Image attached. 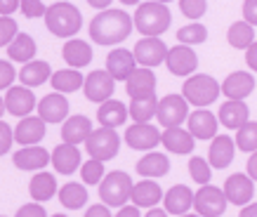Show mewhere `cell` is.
Segmentation results:
<instances>
[{
	"label": "cell",
	"mask_w": 257,
	"mask_h": 217,
	"mask_svg": "<svg viewBox=\"0 0 257 217\" xmlns=\"http://www.w3.org/2000/svg\"><path fill=\"white\" fill-rule=\"evenodd\" d=\"M234 154H236V142L229 135H217L212 140L210 149H208V163L215 170H224V168L231 165Z\"/></svg>",
	"instance_id": "7402d4cb"
},
{
	"label": "cell",
	"mask_w": 257,
	"mask_h": 217,
	"mask_svg": "<svg viewBox=\"0 0 257 217\" xmlns=\"http://www.w3.org/2000/svg\"><path fill=\"white\" fill-rule=\"evenodd\" d=\"M92 121L83 114L78 116H69V121L62 125V142L66 144H73V147H78V144H85L87 137L92 135Z\"/></svg>",
	"instance_id": "cb8c5ba5"
},
{
	"label": "cell",
	"mask_w": 257,
	"mask_h": 217,
	"mask_svg": "<svg viewBox=\"0 0 257 217\" xmlns=\"http://www.w3.org/2000/svg\"><path fill=\"white\" fill-rule=\"evenodd\" d=\"M113 217H142V212L137 205H123V208H118V215Z\"/></svg>",
	"instance_id": "db71d44e"
},
{
	"label": "cell",
	"mask_w": 257,
	"mask_h": 217,
	"mask_svg": "<svg viewBox=\"0 0 257 217\" xmlns=\"http://www.w3.org/2000/svg\"><path fill=\"white\" fill-rule=\"evenodd\" d=\"M177 40L182 43V45H201V43H205L208 40V29L203 26V24H196L191 22L189 26H182L177 31Z\"/></svg>",
	"instance_id": "ab89813d"
},
{
	"label": "cell",
	"mask_w": 257,
	"mask_h": 217,
	"mask_svg": "<svg viewBox=\"0 0 257 217\" xmlns=\"http://www.w3.org/2000/svg\"><path fill=\"white\" fill-rule=\"evenodd\" d=\"M219 92H222V85L208 73H194L182 85V97L198 108H205L210 106L212 101H217Z\"/></svg>",
	"instance_id": "277c9868"
},
{
	"label": "cell",
	"mask_w": 257,
	"mask_h": 217,
	"mask_svg": "<svg viewBox=\"0 0 257 217\" xmlns=\"http://www.w3.org/2000/svg\"><path fill=\"white\" fill-rule=\"evenodd\" d=\"M85 151L90 158L111 161V158H116L118 151H120V137H118V132L111 130V128H97V130H92V135L87 137Z\"/></svg>",
	"instance_id": "8992f818"
},
{
	"label": "cell",
	"mask_w": 257,
	"mask_h": 217,
	"mask_svg": "<svg viewBox=\"0 0 257 217\" xmlns=\"http://www.w3.org/2000/svg\"><path fill=\"white\" fill-rule=\"evenodd\" d=\"M62 57H64V62L69 64V69H83V66H87V64L92 62V45L90 43H85V40H80V38H71L64 43L62 47Z\"/></svg>",
	"instance_id": "d4e9b609"
},
{
	"label": "cell",
	"mask_w": 257,
	"mask_h": 217,
	"mask_svg": "<svg viewBox=\"0 0 257 217\" xmlns=\"http://www.w3.org/2000/svg\"><path fill=\"white\" fill-rule=\"evenodd\" d=\"M87 29H90V38L97 45H120L123 40L130 38L135 29V19L125 10L109 8L104 12H97Z\"/></svg>",
	"instance_id": "6da1fadb"
},
{
	"label": "cell",
	"mask_w": 257,
	"mask_h": 217,
	"mask_svg": "<svg viewBox=\"0 0 257 217\" xmlns=\"http://www.w3.org/2000/svg\"><path fill=\"white\" fill-rule=\"evenodd\" d=\"M130 118V111L123 101L118 99H109L99 104L97 108V121H99V128H111V130H118L120 125H125V121Z\"/></svg>",
	"instance_id": "83f0119b"
},
{
	"label": "cell",
	"mask_w": 257,
	"mask_h": 217,
	"mask_svg": "<svg viewBox=\"0 0 257 217\" xmlns=\"http://www.w3.org/2000/svg\"><path fill=\"white\" fill-rule=\"evenodd\" d=\"M83 217H113L111 215L109 205H104V203H97V205H90L87 208V212Z\"/></svg>",
	"instance_id": "816d5d0a"
},
{
	"label": "cell",
	"mask_w": 257,
	"mask_h": 217,
	"mask_svg": "<svg viewBox=\"0 0 257 217\" xmlns=\"http://www.w3.org/2000/svg\"><path fill=\"white\" fill-rule=\"evenodd\" d=\"M226 40L236 50H248L255 43V26H250L248 22H234L226 31Z\"/></svg>",
	"instance_id": "8d00e7d4"
},
{
	"label": "cell",
	"mask_w": 257,
	"mask_h": 217,
	"mask_svg": "<svg viewBox=\"0 0 257 217\" xmlns=\"http://www.w3.org/2000/svg\"><path fill=\"white\" fill-rule=\"evenodd\" d=\"M156 118L165 130L168 128H182V123H187L189 118V101L182 94H165L163 99L158 101Z\"/></svg>",
	"instance_id": "52a82bcc"
},
{
	"label": "cell",
	"mask_w": 257,
	"mask_h": 217,
	"mask_svg": "<svg viewBox=\"0 0 257 217\" xmlns=\"http://www.w3.org/2000/svg\"><path fill=\"white\" fill-rule=\"evenodd\" d=\"M226 203L229 201H226V196H224V189H217V186H212V184L201 186L194 194V210H196V215H201V217L224 215Z\"/></svg>",
	"instance_id": "ba28073f"
},
{
	"label": "cell",
	"mask_w": 257,
	"mask_h": 217,
	"mask_svg": "<svg viewBox=\"0 0 257 217\" xmlns=\"http://www.w3.org/2000/svg\"><path fill=\"white\" fill-rule=\"evenodd\" d=\"M5 108H8L10 116L26 118V116H31L33 108H38V99H36L31 87L12 85L8 90V94H5Z\"/></svg>",
	"instance_id": "7c38bea8"
},
{
	"label": "cell",
	"mask_w": 257,
	"mask_h": 217,
	"mask_svg": "<svg viewBox=\"0 0 257 217\" xmlns=\"http://www.w3.org/2000/svg\"><path fill=\"white\" fill-rule=\"evenodd\" d=\"M245 64L250 66V71H255L257 73V40L245 50Z\"/></svg>",
	"instance_id": "f5cc1de1"
},
{
	"label": "cell",
	"mask_w": 257,
	"mask_h": 217,
	"mask_svg": "<svg viewBox=\"0 0 257 217\" xmlns=\"http://www.w3.org/2000/svg\"><path fill=\"white\" fill-rule=\"evenodd\" d=\"M168 52H170V47L165 45L161 38H142V40H137V45L133 47L135 59H137V64L144 66V69H154L158 64H165Z\"/></svg>",
	"instance_id": "8fae6325"
},
{
	"label": "cell",
	"mask_w": 257,
	"mask_h": 217,
	"mask_svg": "<svg viewBox=\"0 0 257 217\" xmlns=\"http://www.w3.org/2000/svg\"><path fill=\"white\" fill-rule=\"evenodd\" d=\"M113 3V0H87V5L94 10H99V12H104V10H109V5Z\"/></svg>",
	"instance_id": "9f6ffc18"
},
{
	"label": "cell",
	"mask_w": 257,
	"mask_h": 217,
	"mask_svg": "<svg viewBox=\"0 0 257 217\" xmlns=\"http://www.w3.org/2000/svg\"><path fill=\"white\" fill-rule=\"evenodd\" d=\"M17 78H19V73L15 71V66L8 59H0V90H10Z\"/></svg>",
	"instance_id": "bcb514c9"
},
{
	"label": "cell",
	"mask_w": 257,
	"mask_h": 217,
	"mask_svg": "<svg viewBox=\"0 0 257 217\" xmlns=\"http://www.w3.org/2000/svg\"><path fill=\"white\" fill-rule=\"evenodd\" d=\"M189 175L194 182H198L201 186H205L210 182V163L205 158H198V156H191L189 158Z\"/></svg>",
	"instance_id": "b9f144b4"
},
{
	"label": "cell",
	"mask_w": 257,
	"mask_h": 217,
	"mask_svg": "<svg viewBox=\"0 0 257 217\" xmlns=\"http://www.w3.org/2000/svg\"><path fill=\"white\" fill-rule=\"evenodd\" d=\"M0 217H5V215H0Z\"/></svg>",
	"instance_id": "03108f58"
},
{
	"label": "cell",
	"mask_w": 257,
	"mask_h": 217,
	"mask_svg": "<svg viewBox=\"0 0 257 217\" xmlns=\"http://www.w3.org/2000/svg\"><path fill=\"white\" fill-rule=\"evenodd\" d=\"M123 5H127V8H133V5H142V0H120Z\"/></svg>",
	"instance_id": "91938a15"
},
{
	"label": "cell",
	"mask_w": 257,
	"mask_h": 217,
	"mask_svg": "<svg viewBox=\"0 0 257 217\" xmlns=\"http://www.w3.org/2000/svg\"><path fill=\"white\" fill-rule=\"evenodd\" d=\"M5 111H8V108H5V97H0V118L5 116Z\"/></svg>",
	"instance_id": "94428289"
},
{
	"label": "cell",
	"mask_w": 257,
	"mask_h": 217,
	"mask_svg": "<svg viewBox=\"0 0 257 217\" xmlns=\"http://www.w3.org/2000/svg\"><path fill=\"white\" fill-rule=\"evenodd\" d=\"M12 142H15V130L5 121H0V156H5L12 149Z\"/></svg>",
	"instance_id": "7dc6e473"
},
{
	"label": "cell",
	"mask_w": 257,
	"mask_h": 217,
	"mask_svg": "<svg viewBox=\"0 0 257 217\" xmlns=\"http://www.w3.org/2000/svg\"><path fill=\"white\" fill-rule=\"evenodd\" d=\"M248 104L245 101H224L222 106H219V123L224 125V128H229V130H241L243 125L248 123Z\"/></svg>",
	"instance_id": "d6a6232c"
},
{
	"label": "cell",
	"mask_w": 257,
	"mask_h": 217,
	"mask_svg": "<svg viewBox=\"0 0 257 217\" xmlns=\"http://www.w3.org/2000/svg\"><path fill=\"white\" fill-rule=\"evenodd\" d=\"M236 149H241L245 154L257 151V121H248L241 130H236Z\"/></svg>",
	"instance_id": "f35d334b"
},
{
	"label": "cell",
	"mask_w": 257,
	"mask_h": 217,
	"mask_svg": "<svg viewBox=\"0 0 257 217\" xmlns=\"http://www.w3.org/2000/svg\"><path fill=\"white\" fill-rule=\"evenodd\" d=\"M38 116L45 123H66L69 121V99L66 94L50 92L38 99Z\"/></svg>",
	"instance_id": "ac0fdd59"
},
{
	"label": "cell",
	"mask_w": 257,
	"mask_h": 217,
	"mask_svg": "<svg viewBox=\"0 0 257 217\" xmlns=\"http://www.w3.org/2000/svg\"><path fill=\"white\" fill-rule=\"evenodd\" d=\"M137 175L147 179H156V177H165L170 172V158L161 151H149L144 158L137 161Z\"/></svg>",
	"instance_id": "f546056e"
},
{
	"label": "cell",
	"mask_w": 257,
	"mask_h": 217,
	"mask_svg": "<svg viewBox=\"0 0 257 217\" xmlns=\"http://www.w3.org/2000/svg\"><path fill=\"white\" fill-rule=\"evenodd\" d=\"M29 194H31V198L36 203H47L50 198H55V196L59 194L55 175H52V172H45V170L36 172L31 177V182H29Z\"/></svg>",
	"instance_id": "4dcf8cb0"
},
{
	"label": "cell",
	"mask_w": 257,
	"mask_h": 217,
	"mask_svg": "<svg viewBox=\"0 0 257 217\" xmlns=\"http://www.w3.org/2000/svg\"><path fill=\"white\" fill-rule=\"evenodd\" d=\"M50 217H69V215H62V212H59V215H50Z\"/></svg>",
	"instance_id": "e7e4bbea"
},
{
	"label": "cell",
	"mask_w": 257,
	"mask_h": 217,
	"mask_svg": "<svg viewBox=\"0 0 257 217\" xmlns=\"http://www.w3.org/2000/svg\"><path fill=\"white\" fill-rule=\"evenodd\" d=\"M238 217H257V203H248V205H243V210L238 212Z\"/></svg>",
	"instance_id": "6f0895ef"
},
{
	"label": "cell",
	"mask_w": 257,
	"mask_h": 217,
	"mask_svg": "<svg viewBox=\"0 0 257 217\" xmlns=\"http://www.w3.org/2000/svg\"><path fill=\"white\" fill-rule=\"evenodd\" d=\"M133 186L135 184L127 172H123V170L109 172L99 184L101 203L109 205V208H123V205H127V201L133 198Z\"/></svg>",
	"instance_id": "5b68a950"
},
{
	"label": "cell",
	"mask_w": 257,
	"mask_h": 217,
	"mask_svg": "<svg viewBox=\"0 0 257 217\" xmlns=\"http://www.w3.org/2000/svg\"><path fill=\"white\" fill-rule=\"evenodd\" d=\"M113 90H116V80L111 78V73L106 69H97L90 71L85 76V85H83V92L90 101L94 104H104L113 97Z\"/></svg>",
	"instance_id": "30bf717a"
},
{
	"label": "cell",
	"mask_w": 257,
	"mask_h": 217,
	"mask_svg": "<svg viewBox=\"0 0 257 217\" xmlns=\"http://www.w3.org/2000/svg\"><path fill=\"white\" fill-rule=\"evenodd\" d=\"M161 144H163L170 154H179V156H187L194 151V135L189 130H184V128H168V130H163V140H161Z\"/></svg>",
	"instance_id": "1f68e13d"
},
{
	"label": "cell",
	"mask_w": 257,
	"mask_h": 217,
	"mask_svg": "<svg viewBox=\"0 0 257 217\" xmlns=\"http://www.w3.org/2000/svg\"><path fill=\"white\" fill-rule=\"evenodd\" d=\"M248 177L252 182H257V151L250 154V158H248Z\"/></svg>",
	"instance_id": "11a10c76"
},
{
	"label": "cell",
	"mask_w": 257,
	"mask_h": 217,
	"mask_svg": "<svg viewBox=\"0 0 257 217\" xmlns=\"http://www.w3.org/2000/svg\"><path fill=\"white\" fill-rule=\"evenodd\" d=\"M15 217H50L45 212V208H43V203H26V205H22V208L17 210Z\"/></svg>",
	"instance_id": "c3c4849f"
},
{
	"label": "cell",
	"mask_w": 257,
	"mask_h": 217,
	"mask_svg": "<svg viewBox=\"0 0 257 217\" xmlns=\"http://www.w3.org/2000/svg\"><path fill=\"white\" fill-rule=\"evenodd\" d=\"M52 66H50V62H45V59H33V62L24 64L22 71H19V83H22L24 87H40L43 83H50V78H52Z\"/></svg>",
	"instance_id": "4316f807"
},
{
	"label": "cell",
	"mask_w": 257,
	"mask_h": 217,
	"mask_svg": "<svg viewBox=\"0 0 257 217\" xmlns=\"http://www.w3.org/2000/svg\"><path fill=\"white\" fill-rule=\"evenodd\" d=\"M45 26H47V31L52 33V36H57V38L71 40L80 31V26H83V15H80V10L76 5L62 0V3H55V5L47 8Z\"/></svg>",
	"instance_id": "3957f363"
},
{
	"label": "cell",
	"mask_w": 257,
	"mask_h": 217,
	"mask_svg": "<svg viewBox=\"0 0 257 217\" xmlns=\"http://www.w3.org/2000/svg\"><path fill=\"white\" fill-rule=\"evenodd\" d=\"M22 15L26 17V19H45L47 15V8L43 5V0H22Z\"/></svg>",
	"instance_id": "f6af8a7d"
},
{
	"label": "cell",
	"mask_w": 257,
	"mask_h": 217,
	"mask_svg": "<svg viewBox=\"0 0 257 217\" xmlns=\"http://www.w3.org/2000/svg\"><path fill=\"white\" fill-rule=\"evenodd\" d=\"M224 196L231 205H248L250 198L255 196V182H252L248 175L236 172V175H231V177H226Z\"/></svg>",
	"instance_id": "ffe728a7"
},
{
	"label": "cell",
	"mask_w": 257,
	"mask_h": 217,
	"mask_svg": "<svg viewBox=\"0 0 257 217\" xmlns=\"http://www.w3.org/2000/svg\"><path fill=\"white\" fill-rule=\"evenodd\" d=\"M168 215H170V212H168L165 208H151L144 217H168Z\"/></svg>",
	"instance_id": "680465c9"
},
{
	"label": "cell",
	"mask_w": 257,
	"mask_h": 217,
	"mask_svg": "<svg viewBox=\"0 0 257 217\" xmlns=\"http://www.w3.org/2000/svg\"><path fill=\"white\" fill-rule=\"evenodd\" d=\"M163 203H165V210L170 215H187L189 208L194 205V191L189 189L187 184H175L170 186L163 196Z\"/></svg>",
	"instance_id": "f1b7e54d"
},
{
	"label": "cell",
	"mask_w": 257,
	"mask_h": 217,
	"mask_svg": "<svg viewBox=\"0 0 257 217\" xmlns=\"http://www.w3.org/2000/svg\"><path fill=\"white\" fill-rule=\"evenodd\" d=\"M47 123L40 116H26L22 118L15 128V142H19L22 147H38L45 140Z\"/></svg>",
	"instance_id": "d6986e66"
},
{
	"label": "cell",
	"mask_w": 257,
	"mask_h": 217,
	"mask_svg": "<svg viewBox=\"0 0 257 217\" xmlns=\"http://www.w3.org/2000/svg\"><path fill=\"white\" fill-rule=\"evenodd\" d=\"M52 165L59 175H73L80 168V149L73 144H57L52 149Z\"/></svg>",
	"instance_id": "484cf974"
},
{
	"label": "cell",
	"mask_w": 257,
	"mask_h": 217,
	"mask_svg": "<svg viewBox=\"0 0 257 217\" xmlns=\"http://www.w3.org/2000/svg\"><path fill=\"white\" fill-rule=\"evenodd\" d=\"M15 161V168L24 172H40L45 170L47 163H52V151H47L45 147H22L12 156Z\"/></svg>",
	"instance_id": "2e32d148"
},
{
	"label": "cell",
	"mask_w": 257,
	"mask_h": 217,
	"mask_svg": "<svg viewBox=\"0 0 257 217\" xmlns=\"http://www.w3.org/2000/svg\"><path fill=\"white\" fill-rule=\"evenodd\" d=\"M163 189H161V184H158L156 179H142V182H137V184L133 186V205H137V208H158V203L163 201Z\"/></svg>",
	"instance_id": "603a6c76"
},
{
	"label": "cell",
	"mask_w": 257,
	"mask_h": 217,
	"mask_svg": "<svg viewBox=\"0 0 257 217\" xmlns=\"http://www.w3.org/2000/svg\"><path fill=\"white\" fill-rule=\"evenodd\" d=\"M252 90H255V76L248 71H234L222 83V92L231 101H243L245 97L252 94Z\"/></svg>",
	"instance_id": "44dd1931"
},
{
	"label": "cell",
	"mask_w": 257,
	"mask_h": 217,
	"mask_svg": "<svg viewBox=\"0 0 257 217\" xmlns=\"http://www.w3.org/2000/svg\"><path fill=\"white\" fill-rule=\"evenodd\" d=\"M50 85L55 87V92H59V94L78 92L80 87L85 85V76H83L78 69H59L52 73Z\"/></svg>",
	"instance_id": "836d02e7"
},
{
	"label": "cell",
	"mask_w": 257,
	"mask_h": 217,
	"mask_svg": "<svg viewBox=\"0 0 257 217\" xmlns=\"http://www.w3.org/2000/svg\"><path fill=\"white\" fill-rule=\"evenodd\" d=\"M179 10H182V15L196 22V19H201L205 12H208V0H179Z\"/></svg>",
	"instance_id": "7bdbcfd3"
},
{
	"label": "cell",
	"mask_w": 257,
	"mask_h": 217,
	"mask_svg": "<svg viewBox=\"0 0 257 217\" xmlns=\"http://www.w3.org/2000/svg\"><path fill=\"white\" fill-rule=\"evenodd\" d=\"M57 198L62 203V208L80 210L87 203V189H85V184H80V182H66V184L59 189Z\"/></svg>",
	"instance_id": "d590c367"
},
{
	"label": "cell",
	"mask_w": 257,
	"mask_h": 217,
	"mask_svg": "<svg viewBox=\"0 0 257 217\" xmlns=\"http://www.w3.org/2000/svg\"><path fill=\"white\" fill-rule=\"evenodd\" d=\"M125 144L135 151H154L163 140V132L151 123H135L125 130Z\"/></svg>",
	"instance_id": "9c48e42d"
},
{
	"label": "cell",
	"mask_w": 257,
	"mask_h": 217,
	"mask_svg": "<svg viewBox=\"0 0 257 217\" xmlns=\"http://www.w3.org/2000/svg\"><path fill=\"white\" fill-rule=\"evenodd\" d=\"M125 92H127L130 99H151V97H156V73L151 69L137 66V71L125 83Z\"/></svg>",
	"instance_id": "9a60e30c"
},
{
	"label": "cell",
	"mask_w": 257,
	"mask_h": 217,
	"mask_svg": "<svg viewBox=\"0 0 257 217\" xmlns=\"http://www.w3.org/2000/svg\"><path fill=\"white\" fill-rule=\"evenodd\" d=\"M106 177L104 172V161H97V158H87L83 165H80V179L83 184H101V179Z\"/></svg>",
	"instance_id": "60d3db41"
},
{
	"label": "cell",
	"mask_w": 257,
	"mask_h": 217,
	"mask_svg": "<svg viewBox=\"0 0 257 217\" xmlns=\"http://www.w3.org/2000/svg\"><path fill=\"white\" fill-rule=\"evenodd\" d=\"M156 3H163V5H168V3H172V0H156Z\"/></svg>",
	"instance_id": "be15d7a7"
},
{
	"label": "cell",
	"mask_w": 257,
	"mask_h": 217,
	"mask_svg": "<svg viewBox=\"0 0 257 217\" xmlns=\"http://www.w3.org/2000/svg\"><path fill=\"white\" fill-rule=\"evenodd\" d=\"M19 36V26L12 17H0V47H8Z\"/></svg>",
	"instance_id": "ee69618b"
},
{
	"label": "cell",
	"mask_w": 257,
	"mask_h": 217,
	"mask_svg": "<svg viewBox=\"0 0 257 217\" xmlns=\"http://www.w3.org/2000/svg\"><path fill=\"white\" fill-rule=\"evenodd\" d=\"M133 19H135V29H137L144 38H161L172 24L170 10L165 8L163 3H156V0L142 3Z\"/></svg>",
	"instance_id": "7a4b0ae2"
},
{
	"label": "cell",
	"mask_w": 257,
	"mask_h": 217,
	"mask_svg": "<svg viewBox=\"0 0 257 217\" xmlns=\"http://www.w3.org/2000/svg\"><path fill=\"white\" fill-rule=\"evenodd\" d=\"M22 8V0H0V17H12Z\"/></svg>",
	"instance_id": "f907efd6"
},
{
	"label": "cell",
	"mask_w": 257,
	"mask_h": 217,
	"mask_svg": "<svg viewBox=\"0 0 257 217\" xmlns=\"http://www.w3.org/2000/svg\"><path fill=\"white\" fill-rule=\"evenodd\" d=\"M106 71L111 73L113 80L127 83V78L137 71V59H135L133 50H125V47H113L106 57Z\"/></svg>",
	"instance_id": "4fadbf2b"
},
{
	"label": "cell",
	"mask_w": 257,
	"mask_h": 217,
	"mask_svg": "<svg viewBox=\"0 0 257 217\" xmlns=\"http://www.w3.org/2000/svg\"><path fill=\"white\" fill-rule=\"evenodd\" d=\"M243 22L257 26V0H243Z\"/></svg>",
	"instance_id": "681fc988"
},
{
	"label": "cell",
	"mask_w": 257,
	"mask_h": 217,
	"mask_svg": "<svg viewBox=\"0 0 257 217\" xmlns=\"http://www.w3.org/2000/svg\"><path fill=\"white\" fill-rule=\"evenodd\" d=\"M158 101L161 99H156V97H151V99H133L130 101V106H127L130 118H133L135 123H149L151 118L156 116Z\"/></svg>",
	"instance_id": "74e56055"
},
{
	"label": "cell",
	"mask_w": 257,
	"mask_h": 217,
	"mask_svg": "<svg viewBox=\"0 0 257 217\" xmlns=\"http://www.w3.org/2000/svg\"><path fill=\"white\" fill-rule=\"evenodd\" d=\"M165 66H168V71H170L172 76L189 78L196 71V66H198V57H196L194 47L175 45V47H170V52H168Z\"/></svg>",
	"instance_id": "5bb4252c"
},
{
	"label": "cell",
	"mask_w": 257,
	"mask_h": 217,
	"mask_svg": "<svg viewBox=\"0 0 257 217\" xmlns=\"http://www.w3.org/2000/svg\"><path fill=\"white\" fill-rule=\"evenodd\" d=\"M219 128V118L208 111V108H198L187 118V130L194 135V140H215Z\"/></svg>",
	"instance_id": "e0dca14e"
},
{
	"label": "cell",
	"mask_w": 257,
	"mask_h": 217,
	"mask_svg": "<svg viewBox=\"0 0 257 217\" xmlns=\"http://www.w3.org/2000/svg\"><path fill=\"white\" fill-rule=\"evenodd\" d=\"M36 52H38V45H36V40H33L29 33H19V36L8 45L10 62L29 64V62H33Z\"/></svg>",
	"instance_id": "e575fe53"
},
{
	"label": "cell",
	"mask_w": 257,
	"mask_h": 217,
	"mask_svg": "<svg viewBox=\"0 0 257 217\" xmlns=\"http://www.w3.org/2000/svg\"><path fill=\"white\" fill-rule=\"evenodd\" d=\"M179 217H201V215H191V212H187V215H179Z\"/></svg>",
	"instance_id": "6125c7cd"
},
{
	"label": "cell",
	"mask_w": 257,
	"mask_h": 217,
	"mask_svg": "<svg viewBox=\"0 0 257 217\" xmlns=\"http://www.w3.org/2000/svg\"><path fill=\"white\" fill-rule=\"evenodd\" d=\"M66 3H69V0H66Z\"/></svg>",
	"instance_id": "003e7915"
}]
</instances>
